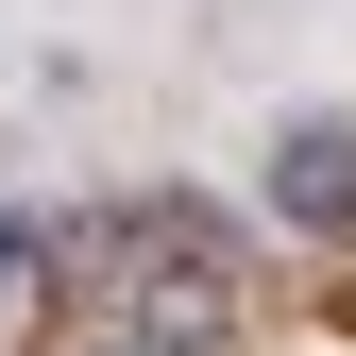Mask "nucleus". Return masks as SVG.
Instances as JSON below:
<instances>
[{"mask_svg":"<svg viewBox=\"0 0 356 356\" xmlns=\"http://www.w3.org/2000/svg\"><path fill=\"white\" fill-rule=\"evenodd\" d=\"M102 272H136V289H119V305H136L119 339H153V356H204L220 323H238V254H220V220H187V204L119 220V238H102Z\"/></svg>","mask_w":356,"mask_h":356,"instance_id":"obj_1","label":"nucleus"},{"mask_svg":"<svg viewBox=\"0 0 356 356\" xmlns=\"http://www.w3.org/2000/svg\"><path fill=\"white\" fill-rule=\"evenodd\" d=\"M272 204L305 220V238H356V136H323V119H305V136L272 153Z\"/></svg>","mask_w":356,"mask_h":356,"instance_id":"obj_2","label":"nucleus"},{"mask_svg":"<svg viewBox=\"0 0 356 356\" xmlns=\"http://www.w3.org/2000/svg\"><path fill=\"white\" fill-rule=\"evenodd\" d=\"M68 356H153V339H68Z\"/></svg>","mask_w":356,"mask_h":356,"instance_id":"obj_3","label":"nucleus"}]
</instances>
